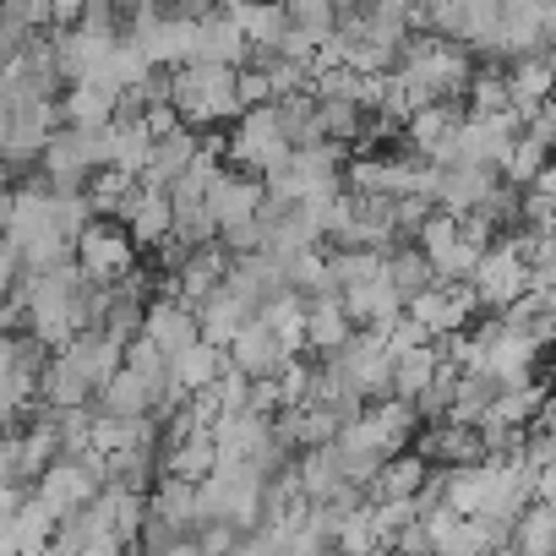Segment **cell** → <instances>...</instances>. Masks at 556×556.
Here are the masks:
<instances>
[{
  "instance_id": "8fae6325",
  "label": "cell",
  "mask_w": 556,
  "mask_h": 556,
  "mask_svg": "<svg viewBox=\"0 0 556 556\" xmlns=\"http://www.w3.org/2000/svg\"><path fill=\"white\" fill-rule=\"evenodd\" d=\"M290 137H285V126H278V110L273 104H251V110H240L235 115V137H229V164L235 169H251V175H267L273 164H285L290 159Z\"/></svg>"
},
{
  "instance_id": "3957f363",
  "label": "cell",
  "mask_w": 556,
  "mask_h": 556,
  "mask_svg": "<svg viewBox=\"0 0 556 556\" xmlns=\"http://www.w3.org/2000/svg\"><path fill=\"white\" fill-rule=\"evenodd\" d=\"M426 104H437V99H453V93H464L469 88V77H475V50L464 45V39H447V34H431V39H409L404 50H399V66H393Z\"/></svg>"
},
{
  "instance_id": "9a60e30c",
  "label": "cell",
  "mask_w": 556,
  "mask_h": 556,
  "mask_svg": "<svg viewBox=\"0 0 556 556\" xmlns=\"http://www.w3.org/2000/svg\"><path fill=\"white\" fill-rule=\"evenodd\" d=\"M224 355H229V366L245 371L251 382H256V377H278V366L290 361V350L278 344V333H273L262 317H245V323L235 328V339L224 344Z\"/></svg>"
},
{
  "instance_id": "1f68e13d",
  "label": "cell",
  "mask_w": 556,
  "mask_h": 556,
  "mask_svg": "<svg viewBox=\"0 0 556 556\" xmlns=\"http://www.w3.org/2000/svg\"><path fill=\"white\" fill-rule=\"evenodd\" d=\"M137 180H142V175H126V169H115V164H99V169L88 175V202H93V213L121 218V207H126V197L137 191Z\"/></svg>"
},
{
  "instance_id": "52a82bcc",
  "label": "cell",
  "mask_w": 556,
  "mask_h": 556,
  "mask_svg": "<svg viewBox=\"0 0 556 556\" xmlns=\"http://www.w3.org/2000/svg\"><path fill=\"white\" fill-rule=\"evenodd\" d=\"M50 350L34 333H0V431H17V420L39 404V371Z\"/></svg>"
},
{
  "instance_id": "d6a6232c",
  "label": "cell",
  "mask_w": 556,
  "mask_h": 556,
  "mask_svg": "<svg viewBox=\"0 0 556 556\" xmlns=\"http://www.w3.org/2000/svg\"><path fill=\"white\" fill-rule=\"evenodd\" d=\"M55 513L39 502V496H23L17 502V513H12V529H17V551H45L50 540H55Z\"/></svg>"
},
{
  "instance_id": "9c48e42d",
  "label": "cell",
  "mask_w": 556,
  "mask_h": 556,
  "mask_svg": "<svg viewBox=\"0 0 556 556\" xmlns=\"http://www.w3.org/2000/svg\"><path fill=\"white\" fill-rule=\"evenodd\" d=\"M72 256H77V267L93 278V285H115V278L137 273V240H131V229H126L121 218H110V213H93V218L83 224Z\"/></svg>"
},
{
  "instance_id": "7c38bea8",
  "label": "cell",
  "mask_w": 556,
  "mask_h": 556,
  "mask_svg": "<svg viewBox=\"0 0 556 556\" xmlns=\"http://www.w3.org/2000/svg\"><path fill=\"white\" fill-rule=\"evenodd\" d=\"M475 290H469V278H431L426 290H415L409 301H404V312L426 328V339H447V333H458V328H469V317H475Z\"/></svg>"
},
{
  "instance_id": "4316f807",
  "label": "cell",
  "mask_w": 556,
  "mask_h": 556,
  "mask_svg": "<svg viewBox=\"0 0 556 556\" xmlns=\"http://www.w3.org/2000/svg\"><path fill=\"white\" fill-rule=\"evenodd\" d=\"M245 317H256V306L229 285V278H224V285L197 306V328H202V339H213V344H229V339H235V328H240Z\"/></svg>"
},
{
  "instance_id": "b9f144b4",
  "label": "cell",
  "mask_w": 556,
  "mask_h": 556,
  "mask_svg": "<svg viewBox=\"0 0 556 556\" xmlns=\"http://www.w3.org/2000/svg\"><path fill=\"white\" fill-rule=\"evenodd\" d=\"M344 7H361V0H344Z\"/></svg>"
},
{
  "instance_id": "484cf974",
  "label": "cell",
  "mask_w": 556,
  "mask_h": 556,
  "mask_svg": "<svg viewBox=\"0 0 556 556\" xmlns=\"http://www.w3.org/2000/svg\"><path fill=\"white\" fill-rule=\"evenodd\" d=\"M426 480H431V458H426V453H393V458H382V469L371 475L366 496H371V502L420 496V491H426Z\"/></svg>"
},
{
  "instance_id": "8d00e7d4",
  "label": "cell",
  "mask_w": 556,
  "mask_h": 556,
  "mask_svg": "<svg viewBox=\"0 0 556 556\" xmlns=\"http://www.w3.org/2000/svg\"><path fill=\"white\" fill-rule=\"evenodd\" d=\"M464 93H469V110H475V115H496V110H513V99H507V77H502V72H475Z\"/></svg>"
},
{
  "instance_id": "7402d4cb",
  "label": "cell",
  "mask_w": 556,
  "mask_h": 556,
  "mask_svg": "<svg viewBox=\"0 0 556 556\" xmlns=\"http://www.w3.org/2000/svg\"><path fill=\"white\" fill-rule=\"evenodd\" d=\"M55 104L66 126H110L121 115V88H110L104 77H83V83H66Z\"/></svg>"
},
{
  "instance_id": "6da1fadb",
  "label": "cell",
  "mask_w": 556,
  "mask_h": 556,
  "mask_svg": "<svg viewBox=\"0 0 556 556\" xmlns=\"http://www.w3.org/2000/svg\"><path fill=\"white\" fill-rule=\"evenodd\" d=\"M262 507H267V464H256V458H218L197 480V513H202V523L207 518H224V523H235L245 534V529L262 523Z\"/></svg>"
},
{
  "instance_id": "30bf717a",
  "label": "cell",
  "mask_w": 556,
  "mask_h": 556,
  "mask_svg": "<svg viewBox=\"0 0 556 556\" xmlns=\"http://www.w3.org/2000/svg\"><path fill=\"white\" fill-rule=\"evenodd\" d=\"M104 485V453H61L39 480H34V496L55 513V518H72L83 513Z\"/></svg>"
},
{
  "instance_id": "f35d334b",
  "label": "cell",
  "mask_w": 556,
  "mask_h": 556,
  "mask_svg": "<svg viewBox=\"0 0 556 556\" xmlns=\"http://www.w3.org/2000/svg\"><path fill=\"white\" fill-rule=\"evenodd\" d=\"M83 17V0H55V28H72Z\"/></svg>"
},
{
  "instance_id": "603a6c76",
  "label": "cell",
  "mask_w": 556,
  "mask_h": 556,
  "mask_svg": "<svg viewBox=\"0 0 556 556\" xmlns=\"http://www.w3.org/2000/svg\"><path fill=\"white\" fill-rule=\"evenodd\" d=\"M229 366V355H224V344H213V339H191L180 355H169V382L191 399V393H207L213 382H218V371Z\"/></svg>"
},
{
  "instance_id": "836d02e7",
  "label": "cell",
  "mask_w": 556,
  "mask_h": 556,
  "mask_svg": "<svg viewBox=\"0 0 556 556\" xmlns=\"http://www.w3.org/2000/svg\"><path fill=\"white\" fill-rule=\"evenodd\" d=\"M285 12L295 28L317 34V39H333L339 23H344V0H285Z\"/></svg>"
},
{
  "instance_id": "cb8c5ba5",
  "label": "cell",
  "mask_w": 556,
  "mask_h": 556,
  "mask_svg": "<svg viewBox=\"0 0 556 556\" xmlns=\"http://www.w3.org/2000/svg\"><path fill=\"white\" fill-rule=\"evenodd\" d=\"M404 126H409V148H415V159L447 164V148H453V131H458V110H447V99L415 110Z\"/></svg>"
},
{
  "instance_id": "ba28073f",
  "label": "cell",
  "mask_w": 556,
  "mask_h": 556,
  "mask_svg": "<svg viewBox=\"0 0 556 556\" xmlns=\"http://www.w3.org/2000/svg\"><path fill=\"white\" fill-rule=\"evenodd\" d=\"M104 159H110V126H55L39 169L50 186H88V175Z\"/></svg>"
},
{
  "instance_id": "ffe728a7",
  "label": "cell",
  "mask_w": 556,
  "mask_h": 556,
  "mask_svg": "<svg viewBox=\"0 0 556 556\" xmlns=\"http://www.w3.org/2000/svg\"><path fill=\"white\" fill-rule=\"evenodd\" d=\"M339 295H344L355 328H388L393 317H404V295H399V285L388 278V262H382V273L361 278V285H350V290H339Z\"/></svg>"
},
{
  "instance_id": "4fadbf2b",
  "label": "cell",
  "mask_w": 556,
  "mask_h": 556,
  "mask_svg": "<svg viewBox=\"0 0 556 556\" xmlns=\"http://www.w3.org/2000/svg\"><path fill=\"white\" fill-rule=\"evenodd\" d=\"M496 191H502V169H480V164H442V175H437V207H447V213H458V218L480 213Z\"/></svg>"
},
{
  "instance_id": "d6986e66",
  "label": "cell",
  "mask_w": 556,
  "mask_h": 556,
  "mask_svg": "<svg viewBox=\"0 0 556 556\" xmlns=\"http://www.w3.org/2000/svg\"><path fill=\"white\" fill-rule=\"evenodd\" d=\"M137 333H148L164 355H180L202 328H197V312H191L175 290H164V295H153V301H148V312H142V328H137Z\"/></svg>"
},
{
  "instance_id": "e575fe53",
  "label": "cell",
  "mask_w": 556,
  "mask_h": 556,
  "mask_svg": "<svg viewBox=\"0 0 556 556\" xmlns=\"http://www.w3.org/2000/svg\"><path fill=\"white\" fill-rule=\"evenodd\" d=\"M388 278L399 285V295L409 301L415 290H426L431 278H437V267L426 262V251H420V245H415V251H399V245H393V251H388Z\"/></svg>"
},
{
  "instance_id": "ac0fdd59",
  "label": "cell",
  "mask_w": 556,
  "mask_h": 556,
  "mask_svg": "<svg viewBox=\"0 0 556 556\" xmlns=\"http://www.w3.org/2000/svg\"><path fill=\"white\" fill-rule=\"evenodd\" d=\"M350 339H355V317H350L344 295H339V290L306 295V350H317V355L328 361V355H339Z\"/></svg>"
},
{
  "instance_id": "4dcf8cb0",
  "label": "cell",
  "mask_w": 556,
  "mask_h": 556,
  "mask_svg": "<svg viewBox=\"0 0 556 556\" xmlns=\"http://www.w3.org/2000/svg\"><path fill=\"white\" fill-rule=\"evenodd\" d=\"M513 545L518 551H556V496L523 502V513L513 518Z\"/></svg>"
},
{
  "instance_id": "7a4b0ae2",
  "label": "cell",
  "mask_w": 556,
  "mask_h": 556,
  "mask_svg": "<svg viewBox=\"0 0 556 556\" xmlns=\"http://www.w3.org/2000/svg\"><path fill=\"white\" fill-rule=\"evenodd\" d=\"M169 104L180 110L186 126H218L235 121L240 104V66H218V61H186L169 66Z\"/></svg>"
},
{
  "instance_id": "ab89813d",
  "label": "cell",
  "mask_w": 556,
  "mask_h": 556,
  "mask_svg": "<svg viewBox=\"0 0 556 556\" xmlns=\"http://www.w3.org/2000/svg\"><path fill=\"white\" fill-rule=\"evenodd\" d=\"M12 202H17V197H12V186H0V235L12 229Z\"/></svg>"
},
{
  "instance_id": "60d3db41",
  "label": "cell",
  "mask_w": 556,
  "mask_h": 556,
  "mask_svg": "<svg viewBox=\"0 0 556 556\" xmlns=\"http://www.w3.org/2000/svg\"><path fill=\"white\" fill-rule=\"evenodd\" d=\"M164 7H169V12H191V7H197V0H164Z\"/></svg>"
},
{
  "instance_id": "f546056e",
  "label": "cell",
  "mask_w": 556,
  "mask_h": 556,
  "mask_svg": "<svg viewBox=\"0 0 556 556\" xmlns=\"http://www.w3.org/2000/svg\"><path fill=\"white\" fill-rule=\"evenodd\" d=\"M197 61H218V66H245V61H251V45H245V34L235 28V17H224V12H207V17H202Z\"/></svg>"
},
{
  "instance_id": "d4e9b609",
  "label": "cell",
  "mask_w": 556,
  "mask_h": 556,
  "mask_svg": "<svg viewBox=\"0 0 556 556\" xmlns=\"http://www.w3.org/2000/svg\"><path fill=\"white\" fill-rule=\"evenodd\" d=\"M202 153V137H197V126H175V131H164V137H153V153H148V169H142V180H153V186H175L186 169H191V159Z\"/></svg>"
},
{
  "instance_id": "277c9868",
  "label": "cell",
  "mask_w": 556,
  "mask_h": 556,
  "mask_svg": "<svg viewBox=\"0 0 556 556\" xmlns=\"http://www.w3.org/2000/svg\"><path fill=\"white\" fill-rule=\"evenodd\" d=\"M344 164H350V142H306V148H290L285 164H273L262 180H267V197L273 202H317L328 191L344 186Z\"/></svg>"
},
{
  "instance_id": "8992f818",
  "label": "cell",
  "mask_w": 556,
  "mask_h": 556,
  "mask_svg": "<svg viewBox=\"0 0 556 556\" xmlns=\"http://www.w3.org/2000/svg\"><path fill=\"white\" fill-rule=\"evenodd\" d=\"M534 240H540V235L529 229L523 240H496V245L480 251V262H475V273H469V290H475L480 306L507 312V306H518V301L529 295V278H534L529 251H534Z\"/></svg>"
},
{
  "instance_id": "e0dca14e",
  "label": "cell",
  "mask_w": 556,
  "mask_h": 556,
  "mask_svg": "<svg viewBox=\"0 0 556 556\" xmlns=\"http://www.w3.org/2000/svg\"><path fill=\"white\" fill-rule=\"evenodd\" d=\"M110 50H115V39H104V34H88V28H50V55H55V72H61V83H83V77H93L104 61H110Z\"/></svg>"
},
{
  "instance_id": "f1b7e54d",
  "label": "cell",
  "mask_w": 556,
  "mask_h": 556,
  "mask_svg": "<svg viewBox=\"0 0 556 556\" xmlns=\"http://www.w3.org/2000/svg\"><path fill=\"white\" fill-rule=\"evenodd\" d=\"M148 153H153L148 115L121 110V115L110 121V159H104V164H115V169H126V175H142V169H148Z\"/></svg>"
},
{
  "instance_id": "44dd1931",
  "label": "cell",
  "mask_w": 556,
  "mask_h": 556,
  "mask_svg": "<svg viewBox=\"0 0 556 556\" xmlns=\"http://www.w3.org/2000/svg\"><path fill=\"white\" fill-rule=\"evenodd\" d=\"M164 388H169V382H153V377H142L137 366H121V371L99 388L93 404H99L104 415H126V420H137V415H159Z\"/></svg>"
},
{
  "instance_id": "d590c367",
  "label": "cell",
  "mask_w": 556,
  "mask_h": 556,
  "mask_svg": "<svg viewBox=\"0 0 556 556\" xmlns=\"http://www.w3.org/2000/svg\"><path fill=\"white\" fill-rule=\"evenodd\" d=\"M0 17H7L23 39H34V34L55 28V0H0Z\"/></svg>"
},
{
  "instance_id": "74e56055",
  "label": "cell",
  "mask_w": 556,
  "mask_h": 556,
  "mask_svg": "<svg viewBox=\"0 0 556 556\" xmlns=\"http://www.w3.org/2000/svg\"><path fill=\"white\" fill-rule=\"evenodd\" d=\"M240 104H273V83H267V66L262 61H245L240 66Z\"/></svg>"
},
{
  "instance_id": "83f0119b",
  "label": "cell",
  "mask_w": 556,
  "mask_h": 556,
  "mask_svg": "<svg viewBox=\"0 0 556 556\" xmlns=\"http://www.w3.org/2000/svg\"><path fill=\"white\" fill-rule=\"evenodd\" d=\"M442 366H447V355H442L431 339L393 350V393H399V399H420V393L437 382V371H442Z\"/></svg>"
},
{
  "instance_id": "5b68a950",
  "label": "cell",
  "mask_w": 556,
  "mask_h": 556,
  "mask_svg": "<svg viewBox=\"0 0 556 556\" xmlns=\"http://www.w3.org/2000/svg\"><path fill=\"white\" fill-rule=\"evenodd\" d=\"M207 207L218 218V240L240 251H262V207H267V180L251 169H218L207 186Z\"/></svg>"
},
{
  "instance_id": "5bb4252c",
  "label": "cell",
  "mask_w": 556,
  "mask_h": 556,
  "mask_svg": "<svg viewBox=\"0 0 556 556\" xmlns=\"http://www.w3.org/2000/svg\"><path fill=\"white\" fill-rule=\"evenodd\" d=\"M551 93H556V45H540V50H523L507 61V99L518 115L540 110Z\"/></svg>"
},
{
  "instance_id": "2e32d148",
  "label": "cell",
  "mask_w": 556,
  "mask_h": 556,
  "mask_svg": "<svg viewBox=\"0 0 556 556\" xmlns=\"http://www.w3.org/2000/svg\"><path fill=\"white\" fill-rule=\"evenodd\" d=\"M121 224L131 229L137 245H159L175 235V202H169V186H153V180H137V191L126 197L121 207Z\"/></svg>"
}]
</instances>
